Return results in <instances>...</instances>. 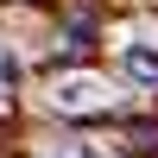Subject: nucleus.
Masks as SVG:
<instances>
[{
  "instance_id": "nucleus-4",
  "label": "nucleus",
  "mask_w": 158,
  "mask_h": 158,
  "mask_svg": "<svg viewBox=\"0 0 158 158\" xmlns=\"http://www.w3.org/2000/svg\"><path fill=\"white\" fill-rule=\"evenodd\" d=\"M0 101H13V51L0 44Z\"/></svg>"
},
{
  "instance_id": "nucleus-3",
  "label": "nucleus",
  "mask_w": 158,
  "mask_h": 158,
  "mask_svg": "<svg viewBox=\"0 0 158 158\" xmlns=\"http://www.w3.org/2000/svg\"><path fill=\"white\" fill-rule=\"evenodd\" d=\"M44 158H101V152H95V146H82V139H57Z\"/></svg>"
},
{
  "instance_id": "nucleus-1",
  "label": "nucleus",
  "mask_w": 158,
  "mask_h": 158,
  "mask_svg": "<svg viewBox=\"0 0 158 158\" xmlns=\"http://www.w3.org/2000/svg\"><path fill=\"white\" fill-rule=\"evenodd\" d=\"M51 108L57 114H101V108H114V82L95 70H70L51 82Z\"/></svg>"
},
{
  "instance_id": "nucleus-2",
  "label": "nucleus",
  "mask_w": 158,
  "mask_h": 158,
  "mask_svg": "<svg viewBox=\"0 0 158 158\" xmlns=\"http://www.w3.org/2000/svg\"><path fill=\"white\" fill-rule=\"evenodd\" d=\"M120 63L139 76V82H158V57H152L146 44H127V51H120Z\"/></svg>"
}]
</instances>
